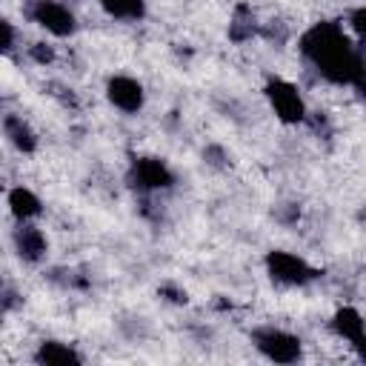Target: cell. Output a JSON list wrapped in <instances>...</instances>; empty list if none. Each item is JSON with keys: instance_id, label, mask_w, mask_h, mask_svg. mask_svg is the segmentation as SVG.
<instances>
[{"instance_id": "cell-1", "label": "cell", "mask_w": 366, "mask_h": 366, "mask_svg": "<svg viewBox=\"0 0 366 366\" xmlns=\"http://www.w3.org/2000/svg\"><path fill=\"white\" fill-rule=\"evenodd\" d=\"M297 49L312 63V69L335 86H352L355 74L366 66L360 51L352 46L349 34L332 20H320L315 26H309L300 34Z\"/></svg>"}, {"instance_id": "cell-2", "label": "cell", "mask_w": 366, "mask_h": 366, "mask_svg": "<svg viewBox=\"0 0 366 366\" xmlns=\"http://www.w3.org/2000/svg\"><path fill=\"white\" fill-rule=\"evenodd\" d=\"M252 343L272 363H297L303 357L300 337L286 329H277V326H257L252 332Z\"/></svg>"}, {"instance_id": "cell-3", "label": "cell", "mask_w": 366, "mask_h": 366, "mask_svg": "<svg viewBox=\"0 0 366 366\" xmlns=\"http://www.w3.org/2000/svg\"><path fill=\"white\" fill-rule=\"evenodd\" d=\"M263 94H266V100H269V106H272V112H274V117L280 123L295 126V123L306 120L309 109H306L303 94L297 92L295 83H289L283 77H269L266 86H263Z\"/></svg>"}, {"instance_id": "cell-4", "label": "cell", "mask_w": 366, "mask_h": 366, "mask_svg": "<svg viewBox=\"0 0 366 366\" xmlns=\"http://www.w3.org/2000/svg\"><path fill=\"white\" fill-rule=\"evenodd\" d=\"M266 272L280 286H309L312 280L320 277V269H315L303 257H297L292 252H283V249L266 252Z\"/></svg>"}, {"instance_id": "cell-5", "label": "cell", "mask_w": 366, "mask_h": 366, "mask_svg": "<svg viewBox=\"0 0 366 366\" xmlns=\"http://www.w3.org/2000/svg\"><path fill=\"white\" fill-rule=\"evenodd\" d=\"M129 183H132V189H137L143 194L169 192L174 186V172L169 169L166 160L152 157V154H143V157H134L132 160V166H129Z\"/></svg>"}, {"instance_id": "cell-6", "label": "cell", "mask_w": 366, "mask_h": 366, "mask_svg": "<svg viewBox=\"0 0 366 366\" xmlns=\"http://www.w3.org/2000/svg\"><path fill=\"white\" fill-rule=\"evenodd\" d=\"M29 17H31V23H37L40 29H46L54 37H71L77 29L71 9L57 3V0H31Z\"/></svg>"}, {"instance_id": "cell-7", "label": "cell", "mask_w": 366, "mask_h": 366, "mask_svg": "<svg viewBox=\"0 0 366 366\" xmlns=\"http://www.w3.org/2000/svg\"><path fill=\"white\" fill-rule=\"evenodd\" d=\"M106 100L126 112V114H137L146 103V92H143V83L137 77H129V74H112L106 80Z\"/></svg>"}, {"instance_id": "cell-8", "label": "cell", "mask_w": 366, "mask_h": 366, "mask_svg": "<svg viewBox=\"0 0 366 366\" xmlns=\"http://www.w3.org/2000/svg\"><path fill=\"white\" fill-rule=\"evenodd\" d=\"M11 243H14V252H17V257H20L23 263H40V260L46 257V252H49L46 234H43L37 226H31V223H20V226L14 229Z\"/></svg>"}, {"instance_id": "cell-9", "label": "cell", "mask_w": 366, "mask_h": 366, "mask_svg": "<svg viewBox=\"0 0 366 366\" xmlns=\"http://www.w3.org/2000/svg\"><path fill=\"white\" fill-rule=\"evenodd\" d=\"M34 360L40 366H80L83 355L63 340H40L34 349Z\"/></svg>"}, {"instance_id": "cell-10", "label": "cell", "mask_w": 366, "mask_h": 366, "mask_svg": "<svg viewBox=\"0 0 366 366\" xmlns=\"http://www.w3.org/2000/svg\"><path fill=\"white\" fill-rule=\"evenodd\" d=\"M260 26L263 23H257L254 9L249 3H237L234 11H232V17H229V40L232 43H246V40H252V37L260 34Z\"/></svg>"}, {"instance_id": "cell-11", "label": "cell", "mask_w": 366, "mask_h": 366, "mask_svg": "<svg viewBox=\"0 0 366 366\" xmlns=\"http://www.w3.org/2000/svg\"><path fill=\"white\" fill-rule=\"evenodd\" d=\"M3 134L11 143V149H17L20 154L37 152V134H34V129L20 114H6L3 117Z\"/></svg>"}, {"instance_id": "cell-12", "label": "cell", "mask_w": 366, "mask_h": 366, "mask_svg": "<svg viewBox=\"0 0 366 366\" xmlns=\"http://www.w3.org/2000/svg\"><path fill=\"white\" fill-rule=\"evenodd\" d=\"M6 203H9V212L14 214V220H20V223H29V220L40 217V212H43L40 197H37L31 189H26V186H14V189H9Z\"/></svg>"}, {"instance_id": "cell-13", "label": "cell", "mask_w": 366, "mask_h": 366, "mask_svg": "<svg viewBox=\"0 0 366 366\" xmlns=\"http://www.w3.org/2000/svg\"><path fill=\"white\" fill-rule=\"evenodd\" d=\"M329 323H332V332H335L337 337L349 340V343H355L357 337L366 335V320H363V315H360L355 306H340V309H335V315H332Z\"/></svg>"}, {"instance_id": "cell-14", "label": "cell", "mask_w": 366, "mask_h": 366, "mask_svg": "<svg viewBox=\"0 0 366 366\" xmlns=\"http://www.w3.org/2000/svg\"><path fill=\"white\" fill-rule=\"evenodd\" d=\"M100 9L114 17V20H126V23H137L146 17V0H97Z\"/></svg>"}, {"instance_id": "cell-15", "label": "cell", "mask_w": 366, "mask_h": 366, "mask_svg": "<svg viewBox=\"0 0 366 366\" xmlns=\"http://www.w3.org/2000/svg\"><path fill=\"white\" fill-rule=\"evenodd\" d=\"M203 163H209L212 169H229L232 157H229V152H226L223 146H217V143H209V146L203 149Z\"/></svg>"}, {"instance_id": "cell-16", "label": "cell", "mask_w": 366, "mask_h": 366, "mask_svg": "<svg viewBox=\"0 0 366 366\" xmlns=\"http://www.w3.org/2000/svg\"><path fill=\"white\" fill-rule=\"evenodd\" d=\"M260 34H263L269 43H277V46L289 40V29H286L283 20H269V23H263V26H260Z\"/></svg>"}, {"instance_id": "cell-17", "label": "cell", "mask_w": 366, "mask_h": 366, "mask_svg": "<svg viewBox=\"0 0 366 366\" xmlns=\"http://www.w3.org/2000/svg\"><path fill=\"white\" fill-rule=\"evenodd\" d=\"M157 295H160V297H166L169 303H177V306H186V303H189V292H186V289H180L177 283H163V286L157 289Z\"/></svg>"}, {"instance_id": "cell-18", "label": "cell", "mask_w": 366, "mask_h": 366, "mask_svg": "<svg viewBox=\"0 0 366 366\" xmlns=\"http://www.w3.org/2000/svg\"><path fill=\"white\" fill-rule=\"evenodd\" d=\"M349 26L360 40H366V6H357L349 11Z\"/></svg>"}, {"instance_id": "cell-19", "label": "cell", "mask_w": 366, "mask_h": 366, "mask_svg": "<svg viewBox=\"0 0 366 366\" xmlns=\"http://www.w3.org/2000/svg\"><path fill=\"white\" fill-rule=\"evenodd\" d=\"M29 54H31V60L40 63V66H46V63L54 60V49H51L49 43H31V46H29Z\"/></svg>"}, {"instance_id": "cell-20", "label": "cell", "mask_w": 366, "mask_h": 366, "mask_svg": "<svg viewBox=\"0 0 366 366\" xmlns=\"http://www.w3.org/2000/svg\"><path fill=\"white\" fill-rule=\"evenodd\" d=\"M0 29H3V54H11L14 51V43H17V31H14L11 20H3Z\"/></svg>"}, {"instance_id": "cell-21", "label": "cell", "mask_w": 366, "mask_h": 366, "mask_svg": "<svg viewBox=\"0 0 366 366\" xmlns=\"http://www.w3.org/2000/svg\"><path fill=\"white\" fill-rule=\"evenodd\" d=\"M306 120H309V126H312V132H315V134H323V137H326V134L332 132V129H329V117H326L323 112L306 114Z\"/></svg>"}, {"instance_id": "cell-22", "label": "cell", "mask_w": 366, "mask_h": 366, "mask_svg": "<svg viewBox=\"0 0 366 366\" xmlns=\"http://www.w3.org/2000/svg\"><path fill=\"white\" fill-rule=\"evenodd\" d=\"M300 217V209L295 206V203H283L280 209H277V220H283V223H295Z\"/></svg>"}, {"instance_id": "cell-23", "label": "cell", "mask_w": 366, "mask_h": 366, "mask_svg": "<svg viewBox=\"0 0 366 366\" xmlns=\"http://www.w3.org/2000/svg\"><path fill=\"white\" fill-rule=\"evenodd\" d=\"M352 89H355V92H357V97L366 103V66H363V69L355 74V80H352Z\"/></svg>"}, {"instance_id": "cell-24", "label": "cell", "mask_w": 366, "mask_h": 366, "mask_svg": "<svg viewBox=\"0 0 366 366\" xmlns=\"http://www.w3.org/2000/svg\"><path fill=\"white\" fill-rule=\"evenodd\" d=\"M14 306H17V295L6 286V289H3V312H11Z\"/></svg>"}, {"instance_id": "cell-25", "label": "cell", "mask_w": 366, "mask_h": 366, "mask_svg": "<svg viewBox=\"0 0 366 366\" xmlns=\"http://www.w3.org/2000/svg\"><path fill=\"white\" fill-rule=\"evenodd\" d=\"M352 346H355V352H357V357H360V360L366 363V335H363V337H357V340H355Z\"/></svg>"}]
</instances>
